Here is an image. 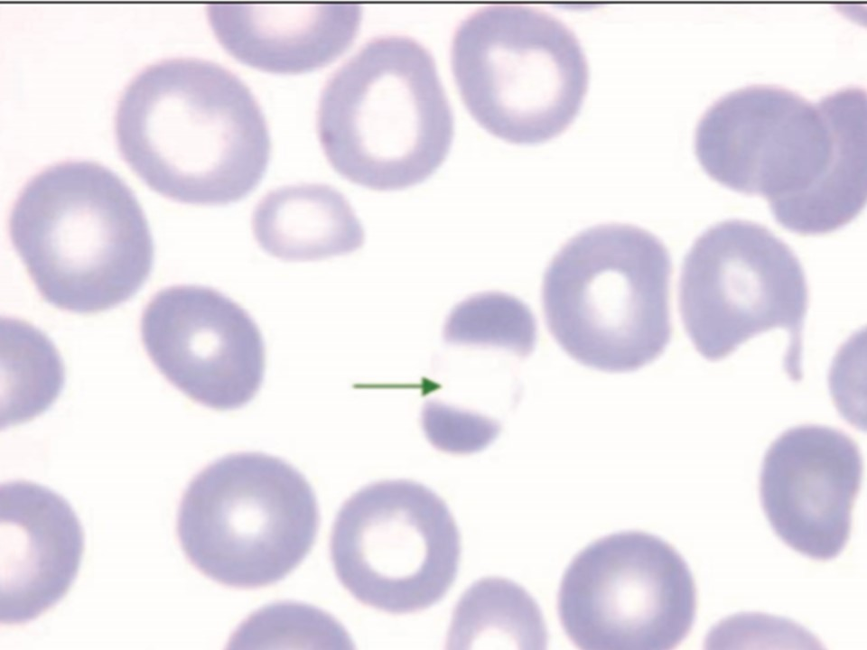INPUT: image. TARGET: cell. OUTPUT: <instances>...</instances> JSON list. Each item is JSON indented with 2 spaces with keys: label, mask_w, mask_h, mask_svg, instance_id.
<instances>
[{
  "label": "cell",
  "mask_w": 867,
  "mask_h": 650,
  "mask_svg": "<svg viewBox=\"0 0 867 650\" xmlns=\"http://www.w3.org/2000/svg\"><path fill=\"white\" fill-rule=\"evenodd\" d=\"M121 157L153 190L200 206L238 201L261 181L271 139L248 86L212 60L173 57L136 73L120 95Z\"/></svg>",
  "instance_id": "6da1fadb"
},
{
  "label": "cell",
  "mask_w": 867,
  "mask_h": 650,
  "mask_svg": "<svg viewBox=\"0 0 867 650\" xmlns=\"http://www.w3.org/2000/svg\"><path fill=\"white\" fill-rule=\"evenodd\" d=\"M8 229L41 296L63 311L115 308L152 270L153 238L135 194L97 162L63 161L33 175L13 204Z\"/></svg>",
  "instance_id": "7a4b0ae2"
},
{
  "label": "cell",
  "mask_w": 867,
  "mask_h": 650,
  "mask_svg": "<svg viewBox=\"0 0 867 650\" xmlns=\"http://www.w3.org/2000/svg\"><path fill=\"white\" fill-rule=\"evenodd\" d=\"M317 134L331 167L374 190L428 179L453 138L452 107L430 51L414 38H371L326 80Z\"/></svg>",
  "instance_id": "3957f363"
},
{
  "label": "cell",
  "mask_w": 867,
  "mask_h": 650,
  "mask_svg": "<svg viewBox=\"0 0 867 650\" xmlns=\"http://www.w3.org/2000/svg\"><path fill=\"white\" fill-rule=\"evenodd\" d=\"M672 263L663 242L629 224L588 228L544 274L546 327L573 359L607 373L638 370L670 342Z\"/></svg>",
  "instance_id": "277c9868"
},
{
  "label": "cell",
  "mask_w": 867,
  "mask_h": 650,
  "mask_svg": "<svg viewBox=\"0 0 867 650\" xmlns=\"http://www.w3.org/2000/svg\"><path fill=\"white\" fill-rule=\"evenodd\" d=\"M695 152L713 180L763 197L793 233L842 195L853 174L820 101L773 85L747 86L713 103L696 125Z\"/></svg>",
  "instance_id": "5b68a950"
},
{
  "label": "cell",
  "mask_w": 867,
  "mask_h": 650,
  "mask_svg": "<svg viewBox=\"0 0 867 650\" xmlns=\"http://www.w3.org/2000/svg\"><path fill=\"white\" fill-rule=\"evenodd\" d=\"M320 525L305 476L280 457L238 451L201 469L185 488L176 533L187 560L226 586L256 589L292 571Z\"/></svg>",
  "instance_id": "8992f818"
},
{
  "label": "cell",
  "mask_w": 867,
  "mask_h": 650,
  "mask_svg": "<svg viewBox=\"0 0 867 650\" xmlns=\"http://www.w3.org/2000/svg\"><path fill=\"white\" fill-rule=\"evenodd\" d=\"M451 66L471 116L512 144L561 135L588 90L589 65L575 33L522 5H492L466 16L452 36Z\"/></svg>",
  "instance_id": "52a82bcc"
},
{
  "label": "cell",
  "mask_w": 867,
  "mask_h": 650,
  "mask_svg": "<svg viewBox=\"0 0 867 650\" xmlns=\"http://www.w3.org/2000/svg\"><path fill=\"white\" fill-rule=\"evenodd\" d=\"M808 289L793 250L748 220L713 225L685 255L678 282L685 330L705 359L717 361L773 329L788 333L784 369L799 381Z\"/></svg>",
  "instance_id": "ba28073f"
},
{
  "label": "cell",
  "mask_w": 867,
  "mask_h": 650,
  "mask_svg": "<svg viewBox=\"0 0 867 650\" xmlns=\"http://www.w3.org/2000/svg\"><path fill=\"white\" fill-rule=\"evenodd\" d=\"M336 576L360 603L390 614L422 611L454 582L461 534L444 500L410 479H386L353 493L330 537Z\"/></svg>",
  "instance_id": "9c48e42d"
},
{
  "label": "cell",
  "mask_w": 867,
  "mask_h": 650,
  "mask_svg": "<svg viewBox=\"0 0 867 650\" xmlns=\"http://www.w3.org/2000/svg\"><path fill=\"white\" fill-rule=\"evenodd\" d=\"M556 608L577 648L670 650L692 630L697 590L673 545L647 532L621 531L575 554L563 574Z\"/></svg>",
  "instance_id": "30bf717a"
},
{
  "label": "cell",
  "mask_w": 867,
  "mask_h": 650,
  "mask_svg": "<svg viewBox=\"0 0 867 650\" xmlns=\"http://www.w3.org/2000/svg\"><path fill=\"white\" fill-rule=\"evenodd\" d=\"M140 332L161 374L204 406L240 408L262 385L261 331L243 307L214 288L178 284L158 291L143 311Z\"/></svg>",
  "instance_id": "8fae6325"
},
{
  "label": "cell",
  "mask_w": 867,
  "mask_h": 650,
  "mask_svg": "<svg viewBox=\"0 0 867 650\" xmlns=\"http://www.w3.org/2000/svg\"><path fill=\"white\" fill-rule=\"evenodd\" d=\"M862 470L858 444L840 429L802 424L783 432L760 473V504L777 536L813 560L837 557L851 535Z\"/></svg>",
  "instance_id": "7c38bea8"
},
{
  "label": "cell",
  "mask_w": 867,
  "mask_h": 650,
  "mask_svg": "<svg viewBox=\"0 0 867 650\" xmlns=\"http://www.w3.org/2000/svg\"><path fill=\"white\" fill-rule=\"evenodd\" d=\"M2 625H23L64 598L80 567L85 539L70 503L40 484L0 487Z\"/></svg>",
  "instance_id": "4fadbf2b"
},
{
  "label": "cell",
  "mask_w": 867,
  "mask_h": 650,
  "mask_svg": "<svg viewBox=\"0 0 867 650\" xmlns=\"http://www.w3.org/2000/svg\"><path fill=\"white\" fill-rule=\"evenodd\" d=\"M207 17L221 46L253 68L282 74L328 65L352 44L362 7L353 3H213Z\"/></svg>",
  "instance_id": "5bb4252c"
},
{
  "label": "cell",
  "mask_w": 867,
  "mask_h": 650,
  "mask_svg": "<svg viewBox=\"0 0 867 650\" xmlns=\"http://www.w3.org/2000/svg\"><path fill=\"white\" fill-rule=\"evenodd\" d=\"M251 228L265 252L286 262L348 255L365 240L349 200L325 183H296L269 190L253 210Z\"/></svg>",
  "instance_id": "9a60e30c"
},
{
  "label": "cell",
  "mask_w": 867,
  "mask_h": 650,
  "mask_svg": "<svg viewBox=\"0 0 867 650\" xmlns=\"http://www.w3.org/2000/svg\"><path fill=\"white\" fill-rule=\"evenodd\" d=\"M547 642L545 621L535 599L513 580L486 577L472 583L456 603L445 648L545 649Z\"/></svg>",
  "instance_id": "2e32d148"
},
{
  "label": "cell",
  "mask_w": 867,
  "mask_h": 650,
  "mask_svg": "<svg viewBox=\"0 0 867 650\" xmlns=\"http://www.w3.org/2000/svg\"><path fill=\"white\" fill-rule=\"evenodd\" d=\"M2 429L45 412L64 385V366L51 340L31 323L1 319Z\"/></svg>",
  "instance_id": "e0dca14e"
},
{
  "label": "cell",
  "mask_w": 867,
  "mask_h": 650,
  "mask_svg": "<svg viewBox=\"0 0 867 650\" xmlns=\"http://www.w3.org/2000/svg\"><path fill=\"white\" fill-rule=\"evenodd\" d=\"M537 338L529 307L506 292L475 293L457 303L443 326V339L452 345L494 348L528 357Z\"/></svg>",
  "instance_id": "ac0fdd59"
},
{
  "label": "cell",
  "mask_w": 867,
  "mask_h": 650,
  "mask_svg": "<svg viewBox=\"0 0 867 650\" xmlns=\"http://www.w3.org/2000/svg\"><path fill=\"white\" fill-rule=\"evenodd\" d=\"M236 648H353L345 627L328 612L302 602L276 601L245 618L228 640Z\"/></svg>",
  "instance_id": "d6986e66"
},
{
  "label": "cell",
  "mask_w": 867,
  "mask_h": 650,
  "mask_svg": "<svg viewBox=\"0 0 867 650\" xmlns=\"http://www.w3.org/2000/svg\"><path fill=\"white\" fill-rule=\"evenodd\" d=\"M422 427L429 442L451 454H471L488 447L499 434L500 423L486 415L439 401H427Z\"/></svg>",
  "instance_id": "ffe728a7"
}]
</instances>
